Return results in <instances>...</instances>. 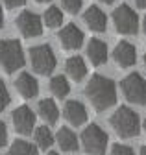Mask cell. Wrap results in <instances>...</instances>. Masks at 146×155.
I'll return each mask as SVG.
<instances>
[{"mask_svg":"<svg viewBox=\"0 0 146 155\" xmlns=\"http://www.w3.org/2000/svg\"><path fill=\"white\" fill-rule=\"evenodd\" d=\"M85 94L96 111H105L117 102V87L105 76L95 74L85 87Z\"/></svg>","mask_w":146,"mask_h":155,"instance_id":"obj_1","label":"cell"},{"mask_svg":"<svg viewBox=\"0 0 146 155\" xmlns=\"http://www.w3.org/2000/svg\"><path fill=\"white\" fill-rule=\"evenodd\" d=\"M109 124L113 126V129L117 131L118 137L122 139H133L139 135L141 131V120H139V114L130 109V107H118L115 111V114L109 118Z\"/></svg>","mask_w":146,"mask_h":155,"instance_id":"obj_2","label":"cell"},{"mask_svg":"<svg viewBox=\"0 0 146 155\" xmlns=\"http://www.w3.org/2000/svg\"><path fill=\"white\" fill-rule=\"evenodd\" d=\"M0 65L9 74L24 67V52L17 39H2L0 41Z\"/></svg>","mask_w":146,"mask_h":155,"instance_id":"obj_3","label":"cell"},{"mask_svg":"<svg viewBox=\"0 0 146 155\" xmlns=\"http://www.w3.org/2000/svg\"><path fill=\"white\" fill-rule=\"evenodd\" d=\"M107 133L96 124L87 126L81 133V144L89 155H104L107 150Z\"/></svg>","mask_w":146,"mask_h":155,"instance_id":"obj_4","label":"cell"},{"mask_svg":"<svg viewBox=\"0 0 146 155\" xmlns=\"http://www.w3.org/2000/svg\"><path fill=\"white\" fill-rule=\"evenodd\" d=\"M120 87H122V92L128 102L137 104V105L146 104V80L141 74L131 72L130 76H126L120 81Z\"/></svg>","mask_w":146,"mask_h":155,"instance_id":"obj_5","label":"cell"},{"mask_svg":"<svg viewBox=\"0 0 146 155\" xmlns=\"http://www.w3.org/2000/svg\"><path fill=\"white\" fill-rule=\"evenodd\" d=\"M30 59H32V67L33 70L41 74V76H46L50 74L54 68H56V55H54V50L48 46V45H39V46H33L30 50Z\"/></svg>","mask_w":146,"mask_h":155,"instance_id":"obj_6","label":"cell"},{"mask_svg":"<svg viewBox=\"0 0 146 155\" xmlns=\"http://www.w3.org/2000/svg\"><path fill=\"white\" fill-rule=\"evenodd\" d=\"M113 22L117 31L122 35H135L139 31V17L128 4L118 6L113 11Z\"/></svg>","mask_w":146,"mask_h":155,"instance_id":"obj_7","label":"cell"},{"mask_svg":"<svg viewBox=\"0 0 146 155\" xmlns=\"http://www.w3.org/2000/svg\"><path fill=\"white\" fill-rule=\"evenodd\" d=\"M17 28L24 37H39L43 33L41 26V17L32 11H22L17 17Z\"/></svg>","mask_w":146,"mask_h":155,"instance_id":"obj_8","label":"cell"},{"mask_svg":"<svg viewBox=\"0 0 146 155\" xmlns=\"http://www.w3.org/2000/svg\"><path fill=\"white\" fill-rule=\"evenodd\" d=\"M13 126L21 135H30L35 127V114L28 105H21L13 111Z\"/></svg>","mask_w":146,"mask_h":155,"instance_id":"obj_9","label":"cell"},{"mask_svg":"<svg viewBox=\"0 0 146 155\" xmlns=\"http://www.w3.org/2000/svg\"><path fill=\"white\" fill-rule=\"evenodd\" d=\"M59 43L65 50H78L83 45V31L76 24H67L58 33Z\"/></svg>","mask_w":146,"mask_h":155,"instance_id":"obj_10","label":"cell"},{"mask_svg":"<svg viewBox=\"0 0 146 155\" xmlns=\"http://www.w3.org/2000/svg\"><path fill=\"white\" fill-rule=\"evenodd\" d=\"M113 57H115V61L118 63V67L130 68V67H133L135 61H137V50H135V46H133L131 43L120 41V43L117 45V48H115Z\"/></svg>","mask_w":146,"mask_h":155,"instance_id":"obj_11","label":"cell"},{"mask_svg":"<svg viewBox=\"0 0 146 155\" xmlns=\"http://www.w3.org/2000/svg\"><path fill=\"white\" fill-rule=\"evenodd\" d=\"M63 114H65L67 122H70V126H76V127L87 120V109L78 100H68L63 107Z\"/></svg>","mask_w":146,"mask_h":155,"instance_id":"obj_12","label":"cell"},{"mask_svg":"<svg viewBox=\"0 0 146 155\" xmlns=\"http://www.w3.org/2000/svg\"><path fill=\"white\" fill-rule=\"evenodd\" d=\"M83 21L91 30L98 31V33H104L107 28V17L104 15V11L98 6H89L85 15H83Z\"/></svg>","mask_w":146,"mask_h":155,"instance_id":"obj_13","label":"cell"},{"mask_svg":"<svg viewBox=\"0 0 146 155\" xmlns=\"http://www.w3.org/2000/svg\"><path fill=\"white\" fill-rule=\"evenodd\" d=\"M15 89H17V92H19L22 98H35L37 96V92H39V85H37V80L32 76V74H28V72H22L19 78H17V81H15Z\"/></svg>","mask_w":146,"mask_h":155,"instance_id":"obj_14","label":"cell"},{"mask_svg":"<svg viewBox=\"0 0 146 155\" xmlns=\"http://www.w3.org/2000/svg\"><path fill=\"white\" fill-rule=\"evenodd\" d=\"M87 55H89L91 63L95 67L105 65V61H107V46H105V43L100 41V39H91L89 45H87Z\"/></svg>","mask_w":146,"mask_h":155,"instance_id":"obj_15","label":"cell"},{"mask_svg":"<svg viewBox=\"0 0 146 155\" xmlns=\"http://www.w3.org/2000/svg\"><path fill=\"white\" fill-rule=\"evenodd\" d=\"M65 70H67V74H68L74 81H81L83 78H85V74H87L85 61L81 59L80 55H72V57H68L67 63H65Z\"/></svg>","mask_w":146,"mask_h":155,"instance_id":"obj_16","label":"cell"},{"mask_svg":"<svg viewBox=\"0 0 146 155\" xmlns=\"http://www.w3.org/2000/svg\"><path fill=\"white\" fill-rule=\"evenodd\" d=\"M39 109V114H41V118L48 124H56L59 120V109L56 105V102H54L52 98H43L37 105Z\"/></svg>","mask_w":146,"mask_h":155,"instance_id":"obj_17","label":"cell"},{"mask_svg":"<svg viewBox=\"0 0 146 155\" xmlns=\"http://www.w3.org/2000/svg\"><path fill=\"white\" fill-rule=\"evenodd\" d=\"M56 139H58V144L63 151H76L78 150V137L68 127H59Z\"/></svg>","mask_w":146,"mask_h":155,"instance_id":"obj_18","label":"cell"},{"mask_svg":"<svg viewBox=\"0 0 146 155\" xmlns=\"http://www.w3.org/2000/svg\"><path fill=\"white\" fill-rule=\"evenodd\" d=\"M8 155H39V151H37V148H35L33 144H30L28 140L17 139V140H13L11 148L8 150Z\"/></svg>","mask_w":146,"mask_h":155,"instance_id":"obj_19","label":"cell"},{"mask_svg":"<svg viewBox=\"0 0 146 155\" xmlns=\"http://www.w3.org/2000/svg\"><path fill=\"white\" fill-rule=\"evenodd\" d=\"M33 139H35V148L46 150V148H50L52 142H54V135H52V131H50L46 126H41V127L35 129Z\"/></svg>","mask_w":146,"mask_h":155,"instance_id":"obj_20","label":"cell"},{"mask_svg":"<svg viewBox=\"0 0 146 155\" xmlns=\"http://www.w3.org/2000/svg\"><path fill=\"white\" fill-rule=\"evenodd\" d=\"M50 91H52V94H56L58 98H65L68 94V91H70V85L67 81V78L65 76H54L50 80Z\"/></svg>","mask_w":146,"mask_h":155,"instance_id":"obj_21","label":"cell"},{"mask_svg":"<svg viewBox=\"0 0 146 155\" xmlns=\"http://www.w3.org/2000/svg\"><path fill=\"white\" fill-rule=\"evenodd\" d=\"M45 24L48 28H59L63 24V11L56 6H50L46 11H45Z\"/></svg>","mask_w":146,"mask_h":155,"instance_id":"obj_22","label":"cell"},{"mask_svg":"<svg viewBox=\"0 0 146 155\" xmlns=\"http://www.w3.org/2000/svg\"><path fill=\"white\" fill-rule=\"evenodd\" d=\"M8 105H9V92H8L6 83L0 80V113H2Z\"/></svg>","mask_w":146,"mask_h":155,"instance_id":"obj_23","label":"cell"},{"mask_svg":"<svg viewBox=\"0 0 146 155\" xmlns=\"http://www.w3.org/2000/svg\"><path fill=\"white\" fill-rule=\"evenodd\" d=\"M61 6H63L68 13L76 15V13L81 9V0H61Z\"/></svg>","mask_w":146,"mask_h":155,"instance_id":"obj_24","label":"cell"},{"mask_svg":"<svg viewBox=\"0 0 146 155\" xmlns=\"http://www.w3.org/2000/svg\"><path fill=\"white\" fill-rule=\"evenodd\" d=\"M111 155H135L133 150L130 146H124V144H115L111 150Z\"/></svg>","mask_w":146,"mask_h":155,"instance_id":"obj_25","label":"cell"},{"mask_svg":"<svg viewBox=\"0 0 146 155\" xmlns=\"http://www.w3.org/2000/svg\"><path fill=\"white\" fill-rule=\"evenodd\" d=\"M8 144V129H6V124L0 120V148H4Z\"/></svg>","mask_w":146,"mask_h":155,"instance_id":"obj_26","label":"cell"},{"mask_svg":"<svg viewBox=\"0 0 146 155\" xmlns=\"http://www.w3.org/2000/svg\"><path fill=\"white\" fill-rule=\"evenodd\" d=\"M2 2L11 9V8H21V6H24L26 0H2Z\"/></svg>","mask_w":146,"mask_h":155,"instance_id":"obj_27","label":"cell"},{"mask_svg":"<svg viewBox=\"0 0 146 155\" xmlns=\"http://www.w3.org/2000/svg\"><path fill=\"white\" fill-rule=\"evenodd\" d=\"M135 4H137L141 9H146V0H135Z\"/></svg>","mask_w":146,"mask_h":155,"instance_id":"obj_28","label":"cell"},{"mask_svg":"<svg viewBox=\"0 0 146 155\" xmlns=\"http://www.w3.org/2000/svg\"><path fill=\"white\" fill-rule=\"evenodd\" d=\"M4 24V13H2V8H0V28H2Z\"/></svg>","mask_w":146,"mask_h":155,"instance_id":"obj_29","label":"cell"},{"mask_svg":"<svg viewBox=\"0 0 146 155\" xmlns=\"http://www.w3.org/2000/svg\"><path fill=\"white\" fill-rule=\"evenodd\" d=\"M100 2H104V4H113L115 0H100Z\"/></svg>","mask_w":146,"mask_h":155,"instance_id":"obj_30","label":"cell"},{"mask_svg":"<svg viewBox=\"0 0 146 155\" xmlns=\"http://www.w3.org/2000/svg\"><path fill=\"white\" fill-rule=\"evenodd\" d=\"M37 4H46V2H50V0H35Z\"/></svg>","mask_w":146,"mask_h":155,"instance_id":"obj_31","label":"cell"},{"mask_svg":"<svg viewBox=\"0 0 146 155\" xmlns=\"http://www.w3.org/2000/svg\"><path fill=\"white\" fill-rule=\"evenodd\" d=\"M141 155H146V146H142V148H141Z\"/></svg>","mask_w":146,"mask_h":155,"instance_id":"obj_32","label":"cell"},{"mask_svg":"<svg viewBox=\"0 0 146 155\" xmlns=\"http://www.w3.org/2000/svg\"><path fill=\"white\" fill-rule=\"evenodd\" d=\"M142 28H144V33H146V17H144V24H142Z\"/></svg>","mask_w":146,"mask_h":155,"instance_id":"obj_33","label":"cell"},{"mask_svg":"<svg viewBox=\"0 0 146 155\" xmlns=\"http://www.w3.org/2000/svg\"><path fill=\"white\" fill-rule=\"evenodd\" d=\"M48 155H59V153H56V151H50V153H48Z\"/></svg>","mask_w":146,"mask_h":155,"instance_id":"obj_34","label":"cell"},{"mask_svg":"<svg viewBox=\"0 0 146 155\" xmlns=\"http://www.w3.org/2000/svg\"><path fill=\"white\" fill-rule=\"evenodd\" d=\"M144 67H146V55H144Z\"/></svg>","mask_w":146,"mask_h":155,"instance_id":"obj_35","label":"cell"},{"mask_svg":"<svg viewBox=\"0 0 146 155\" xmlns=\"http://www.w3.org/2000/svg\"><path fill=\"white\" fill-rule=\"evenodd\" d=\"M144 129H146V118H144Z\"/></svg>","mask_w":146,"mask_h":155,"instance_id":"obj_36","label":"cell"}]
</instances>
